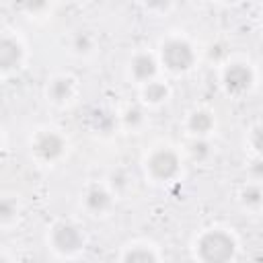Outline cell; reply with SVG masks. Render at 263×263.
Segmentation results:
<instances>
[{
    "label": "cell",
    "instance_id": "cell-3",
    "mask_svg": "<svg viewBox=\"0 0 263 263\" xmlns=\"http://www.w3.org/2000/svg\"><path fill=\"white\" fill-rule=\"evenodd\" d=\"M148 168L152 171V175L156 179H171L179 171V160H177L175 152H171V150H158V152H154L150 156Z\"/></svg>",
    "mask_w": 263,
    "mask_h": 263
},
{
    "label": "cell",
    "instance_id": "cell-1",
    "mask_svg": "<svg viewBox=\"0 0 263 263\" xmlns=\"http://www.w3.org/2000/svg\"><path fill=\"white\" fill-rule=\"evenodd\" d=\"M199 257L203 261H228L234 253V240L222 230H212L199 238Z\"/></svg>",
    "mask_w": 263,
    "mask_h": 263
},
{
    "label": "cell",
    "instance_id": "cell-10",
    "mask_svg": "<svg viewBox=\"0 0 263 263\" xmlns=\"http://www.w3.org/2000/svg\"><path fill=\"white\" fill-rule=\"evenodd\" d=\"M49 95L53 101H66L72 95V80L70 78H55L49 86Z\"/></svg>",
    "mask_w": 263,
    "mask_h": 263
},
{
    "label": "cell",
    "instance_id": "cell-23",
    "mask_svg": "<svg viewBox=\"0 0 263 263\" xmlns=\"http://www.w3.org/2000/svg\"><path fill=\"white\" fill-rule=\"evenodd\" d=\"M146 4L150 8H164L168 4V0H146Z\"/></svg>",
    "mask_w": 263,
    "mask_h": 263
},
{
    "label": "cell",
    "instance_id": "cell-12",
    "mask_svg": "<svg viewBox=\"0 0 263 263\" xmlns=\"http://www.w3.org/2000/svg\"><path fill=\"white\" fill-rule=\"evenodd\" d=\"M166 95H168V90L162 82H148V86L144 88V97L150 103H160L166 99Z\"/></svg>",
    "mask_w": 263,
    "mask_h": 263
},
{
    "label": "cell",
    "instance_id": "cell-11",
    "mask_svg": "<svg viewBox=\"0 0 263 263\" xmlns=\"http://www.w3.org/2000/svg\"><path fill=\"white\" fill-rule=\"evenodd\" d=\"M189 127H191V132H195V134H205V132L212 127V117H210V113H205V111H195V113L191 115V119H189Z\"/></svg>",
    "mask_w": 263,
    "mask_h": 263
},
{
    "label": "cell",
    "instance_id": "cell-2",
    "mask_svg": "<svg viewBox=\"0 0 263 263\" xmlns=\"http://www.w3.org/2000/svg\"><path fill=\"white\" fill-rule=\"evenodd\" d=\"M162 62L168 70H175V72H181V70H187L191 64H193V51H191V45L187 41H181V39H171L162 45Z\"/></svg>",
    "mask_w": 263,
    "mask_h": 263
},
{
    "label": "cell",
    "instance_id": "cell-15",
    "mask_svg": "<svg viewBox=\"0 0 263 263\" xmlns=\"http://www.w3.org/2000/svg\"><path fill=\"white\" fill-rule=\"evenodd\" d=\"M74 47H76V51L86 53V51L92 47V39H90V35H88V33H78V35L74 37Z\"/></svg>",
    "mask_w": 263,
    "mask_h": 263
},
{
    "label": "cell",
    "instance_id": "cell-9",
    "mask_svg": "<svg viewBox=\"0 0 263 263\" xmlns=\"http://www.w3.org/2000/svg\"><path fill=\"white\" fill-rule=\"evenodd\" d=\"M109 203H111V197H109V193H107L105 189H101V187H92V189L86 193V205H88V210H92V212H97V214L105 212V210L109 208Z\"/></svg>",
    "mask_w": 263,
    "mask_h": 263
},
{
    "label": "cell",
    "instance_id": "cell-18",
    "mask_svg": "<svg viewBox=\"0 0 263 263\" xmlns=\"http://www.w3.org/2000/svg\"><path fill=\"white\" fill-rule=\"evenodd\" d=\"M140 121H142V111H140L138 107L127 109V113H125V123H127V125H138Z\"/></svg>",
    "mask_w": 263,
    "mask_h": 263
},
{
    "label": "cell",
    "instance_id": "cell-7",
    "mask_svg": "<svg viewBox=\"0 0 263 263\" xmlns=\"http://www.w3.org/2000/svg\"><path fill=\"white\" fill-rule=\"evenodd\" d=\"M21 53H23L21 51V45L16 41L4 37L2 43H0V66H2V70L14 68L21 62Z\"/></svg>",
    "mask_w": 263,
    "mask_h": 263
},
{
    "label": "cell",
    "instance_id": "cell-21",
    "mask_svg": "<svg viewBox=\"0 0 263 263\" xmlns=\"http://www.w3.org/2000/svg\"><path fill=\"white\" fill-rule=\"evenodd\" d=\"M253 144H255V148L259 152H263V125L253 132Z\"/></svg>",
    "mask_w": 263,
    "mask_h": 263
},
{
    "label": "cell",
    "instance_id": "cell-6",
    "mask_svg": "<svg viewBox=\"0 0 263 263\" xmlns=\"http://www.w3.org/2000/svg\"><path fill=\"white\" fill-rule=\"evenodd\" d=\"M33 148H35V152H37L43 160H53V158H58V156L62 154L64 142H62L60 136H55V134H51V132H45V134H39V136H37Z\"/></svg>",
    "mask_w": 263,
    "mask_h": 263
},
{
    "label": "cell",
    "instance_id": "cell-19",
    "mask_svg": "<svg viewBox=\"0 0 263 263\" xmlns=\"http://www.w3.org/2000/svg\"><path fill=\"white\" fill-rule=\"evenodd\" d=\"M23 4L27 6V10L39 12V10H43V8L47 6V0H23Z\"/></svg>",
    "mask_w": 263,
    "mask_h": 263
},
{
    "label": "cell",
    "instance_id": "cell-22",
    "mask_svg": "<svg viewBox=\"0 0 263 263\" xmlns=\"http://www.w3.org/2000/svg\"><path fill=\"white\" fill-rule=\"evenodd\" d=\"M222 55H224V47H222V45H212V47H210V58L218 60V58H222Z\"/></svg>",
    "mask_w": 263,
    "mask_h": 263
},
{
    "label": "cell",
    "instance_id": "cell-16",
    "mask_svg": "<svg viewBox=\"0 0 263 263\" xmlns=\"http://www.w3.org/2000/svg\"><path fill=\"white\" fill-rule=\"evenodd\" d=\"M261 197H263V193H261V189H257V187H247V189L242 191V201L249 203V205H257V203L261 201Z\"/></svg>",
    "mask_w": 263,
    "mask_h": 263
},
{
    "label": "cell",
    "instance_id": "cell-4",
    "mask_svg": "<svg viewBox=\"0 0 263 263\" xmlns=\"http://www.w3.org/2000/svg\"><path fill=\"white\" fill-rule=\"evenodd\" d=\"M253 82V72L245 66V64H230L224 70V84L228 88V92H245Z\"/></svg>",
    "mask_w": 263,
    "mask_h": 263
},
{
    "label": "cell",
    "instance_id": "cell-5",
    "mask_svg": "<svg viewBox=\"0 0 263 263\" xmlns=\"http://www.w3.org/2000/svg\"><path fill=\"white\" fill-rule=\"evenodd\" d=\"M53 245L64 251V253H72L76 249H80L82 245V234L78 232V228H74L72 224H60L53 230Z\"/></svg>",
    "mask_w": 263,
    "mask_h": 263
},
{
    "label": "cell",
    "instance_id": "cell-20",
    "mask_svg": "<svg viewBox=\"0 0 263 263\" xmlns=\"http://www.w3.org/2000/svg\"><path fill=\"white\" fill-rule=\"evenodd\" d=\"M0 214H2V220H8V218L14 214V205H12L10 199H2V203H0Z\"/></svg>",
    "mask_w": 263,
    "mask_h": 263
},
{
    "label": "cell",
    "instance_id": "cell-8",
    "mask_svg": "<svg viewBox=\"0 0 263 263\" xmlns=\"http://www.w3.org/2000/svg\"><path fill=\"white\" fill-rule=\"evenodd\" d=\"M132 72H134V76L140 78V80H148V78H152L154 72H156V62H154V58L148 55V53H140V55H136L134 62H132Z\"/></svg>",
    "mask_w": 263,
    "mask_h": 263
},
{
    "label": "cell",
    "instance_id": "cell-24",
    "mask_svg": "<svg viewBox=\"0 0 263 263\" xmlns=\"http://www.w3.org/2000/svg\"><path fill=\"white\" fill-rule=\"evenodd\" d=\"M228 2H232V0H228Z\"/></svg>",
    "mask_w": 263,
    "mask_h": 263
},
{
    "label": "cell",
    "instance_id": "cell-17",
    "mask_svg": "<svg viewBox=\"0 0 263 263\" xmlns=\"http://www.w3.org/2000/svg\"><path fill=\"white\" fill-rule=\"evenodd\" d=\"M191 154H193L195 160H203L208 156V144L205 142H195L191 146Z\"/></svg>",
    "mask_w": 263,
    "mask_h": 263
},
{
    "label": "cell",
    "instance_id": "cell-13",
    "mask_svg": "<svg viewBox=\"0 0 263 263\" xmlns=\"http://www.w3.org/2000/svg\"><path fill=\"white\" fill-rule=\"evenodd\" d=\"M92 119H95V127H97L99 132H103V134H107V132L111 129V125H113L111 115H107L105 111H95Z\"/></svg>",
    "mask_w": 263,
    "mask_h": 263
},
{
    "label": "cell",
    "instance_id": "cell-14",
    "mask_svg": "<svg viewBox=\"0 0 263 263\" xmlns=\"http://www.w3.org/2000/svg\"><path fill=\"white\" fill-rule=\"evenodd\" d=\"M123 259H125V261H132V263H136V261H144V263L156 261V257H154L150 251H146V249H134V251H129Z\"/></svg>",
    "mask_w": 263,
    "mask_h": 263
}]
</instances>
